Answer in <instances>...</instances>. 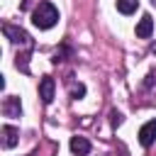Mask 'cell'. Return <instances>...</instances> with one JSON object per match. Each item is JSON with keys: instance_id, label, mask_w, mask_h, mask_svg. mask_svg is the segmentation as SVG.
I'll return each instance as SVG.
<instances>
[{"instance_id": "cell-1", "label": "cell", "mask_w": 156, "mask_h": 156, "mask_svg": "<svg viewBox=\"0 0 156 156\" xmlns=\"http://www.w3.org/2000/svg\"><path fill=\"white\" fill-rule=\"evenodd\" d=\"M32 22H34V27H39V29H51L56 22H58V10L51 5V2H39L37 7H34V12H32Z\"/></svg>"}, {"instance_id": "cell-2", "label": "cell", "mask_w": 156, "mask_h": 156, "mask_svg": "<svg viewBox=\"0 0 156 156\" xmlns=\"http://www.w3.org/2000/svg\"><path fill=\"white\" fill-rule=\"evenodd\" d=\"M2 32H5V37H7L12 44H20V46H32V37H29L24 29H20V27L5 24V27H2Z\"/></svg>"}, {"instance_id": "cell-3", "label": "cell", "mask_w": 156, "mask_h": 156, "mask_svg": "<svg viewBox=\"0 0 156 156\" xmlns=\"http://www.w3.org/2000/svg\"><path fill=\"white\" fill-rule=\"evenodd\" d=\"M54 90H56L54 78H51V76H44V78L39 80V98H41L44 105H49V102L54 100Z\"/></svg>"}, {"instance_id": "cell-4", "label": "cell", "mask_w": 156, "mask_h": 156, "mask_svg": "<svg viewBox=\"0 0 156 156\" xmlns=\"http://www.w3.org/2000/svg\"><path fill=\"white\" fill-rule=\"evenodd\" d=\"M154 141H156V119H149V122L139 129V144L149 149Z\"/></svg>"}, {"instance_id": "cell-5", "label": "cell", "mask_w": 156, "mask_h": 156, "mask_svg": "<svg viewBox=\"0 0 156 156\" xmlns=\"http://www.w3.org/2000/svg\"><path fill=\"white\" fill-rule=\"evenodd\" d=\"M2 112H5V117H20V115H22V102H20V98H17V95H7L5 102H2Z\"/></svg>"}, {"instance_id": "cell-6", "label": "cell", "mask_w": 156, "mask_h": 156, "mask_svg": "<svg viewBox=\"0 0 156 156\" xmlns=\"http://www.w3.org/2000/svg\"><path fill=\"white\" fill-rule=\"evenodd\" d=\"M0 134H2V149H12V146L20 141V129L12 127V124H5V127L0 129Z\"/></svg>"}, {"instance_id": "cell-7", "label": "cell", "mask_w": 156, "mask_h": 156, "mask_svg": "<svg viewBox=\"0 0 156 156\" xmlns=\"http://www.w3.org/2000/svg\"><path fill=\"white\" fill-rule=\"evenodd\" d=\"M71 151H73V156H88L90 154V141L85 136H71Z\"/></svg>"}, {"instance_id": "cell-8", "label": "cell", "mask_w": 156, "mask_h": 156, "mask_svg": "<svg viewBox=\"0 0 156 156\" xmlns=\"http://www.w3.org/2000/svg\"><path fill=\"white\" fill-rule=\"evenodd\" d=\"M151 34H154V20H151V15H144L139 20V24H136V37L139 39H149Z\"/></svg>"}, {"instance_id": "cell-9", "label": "cell", "mask_w": 156, "mask_h": 156, "mask_svg": "<svg viewBox=\"0 0 156 156\" xmlns=\"http://www.w3.org/2000/svg\"><path fill=\"white\" fill-rule=\"evenodd\" d=\"M136 7H139V0H117V10H119L122 15L136 12Z\"/></svg>"}, {"instance_id": "cell-10", "label": "cell", "mask_w": 156, "mask_h": 156, "mask_svg": "<svg viewBox=\"0 0 156 156\" xmlns=\"http://www.w3.org/2000/svg\"><path fill=\"white\" fill-rule=\"evenodd\" d=\"M144 93H156V71H149L144 78Z\"/></svg>"}, {"instance_id": "cell-11", "label": "cell", "mask_w": 156, "mask_h": 156, "mask_svg": "<svg viewBox=\"0 0 156 156\" xmlns=\"http://www.w3.org/2000/svg\"><path fill=\"white\" fill-rule=\"evenodd\" d=\"M83 95H85V85H83V83H73V85H71V98H73V100H80Z\"/></svg>"}, {"instance_id": "cell-12", "label": "cell", "mask_w": 156, "mask_h": 156, "mask_svg": "<svg viewBox=\"0 0 156 156\" xmlns=\"http://www.w3.org/2000/svg\"><path fill=\"white\" fill-rule=\"evenodd\" d=\"M27 58H29L27 54H20V56H17V61H15V63H17V68H22V71H29V68H27Z\"/></svg>"}, {"instance_id": "cell-13", "label": "cell", "mask_w": 156, "mask_h": 156, "mask_svg": "<svg viewBox=\"0 0 156 156\" xmlns=\"http://www.w3.org/2000/svg\"><path fill=\"white\" fill-rule=\"evenodd\" d=\"M110 122H112V127H117V124L122 122V115H119L117 110H112V112H110Z\"/></svg>"}, {"instance_id": "cell-14", "label": "cell", "mask_w": 156, "mask_h": 156, "mask_svg": "<svg viewBox=\"0 0 156 156\" xmlns=\"http://www.w3.org/2000/svg\"><path fill=\"white\" fill-rule=\"evenodd\" d=\"M151 51H154V54H156V41H154V44H151Z\"/></svg>"}]
</instances>
